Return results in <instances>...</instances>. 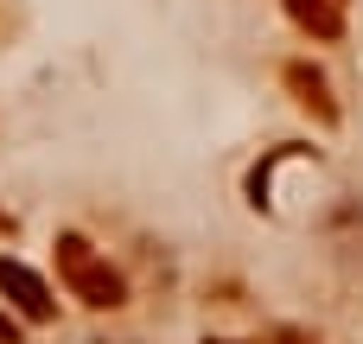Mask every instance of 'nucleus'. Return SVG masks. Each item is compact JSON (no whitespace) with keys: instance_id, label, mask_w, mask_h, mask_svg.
Listing matches in <instances>:
<instances>
[{"instance_id":"1","label":"nucleus","mask_w":363,"mask_h":344,"mask_svg":"<svg viewBox=\"0 0 363 344\" xmlns=\"http://www.w3.org/2000/svg\"><path fill=\"white\" fill-rule=\"evenodd\" d=\"M57 274H64V287L83 300V306H96V313H108V306H121L128 300V281L77 236V230H64L57 236Z\"/></svg>"},{"instance_id":"2","label":"nucleus","mask_w":363,"mask_h":344,"mask_svg":"<svg viewBox=\"0 0 363 344\" xmlns=\"http://www.w3.org/2000/svg\"><path fill=\"white\" fill-rule=\"evenodd\" d=\"M0 294H6V300L26 313L32 326H45V319L57 313V306H51V287H45V281H38L26 262H13V255H0Z\"/></svg>"},{"instance_id":"3","label":"nucleus","mask_w":363,"mask_h":344,"mask_svg":"<svg viewBox=\"0 0 363 344\" xmlns=\"http://www.w3.org/2000/svg\"><path fill=\"white\" fill-rule=\"evenodd\" d=\"M281 77H287V89H294V102H300V109H313L325 128L338 121V102H332V83H325V70H313V64H287Z\"/></svg>"},{"instance_id":"4","label":"nucleus","mask_w":363,"mask_h":344,"mask_svg":"<svg viewBox=\"0 0 363 344\" xmlns=\"http://www.w3.org/2000/svg\"><path fill=\"white\" fill-rule=\"evenodd\" d=\"M281 6L294 13L300 32H313V38H325V45L345 38V13H338V0H281Z\"/></svg>"},{"instance_id":"5","label":"nucleus","mask_w":363,"mask_h":344,"mask_svg":"<svg viewBox=\"0 0 363 344\" xmlns=\"http://www.w3.org/2000/svg\"><path fill=\"white\" fill-rule=\"evenodd\" d=\"M0 344H19V326L13 319H0Z\"/></svg>"},{"instance_id":"6","label":"nucleus","mask_w":363,"mask_h":344,"mask_svg":"<svg viewBox=\"0 0 363 344\" xmlns=\"http://www.w3.org/2000/svg\"><path fill=\"white\" fill-rule=\"evenodd\" d=\"M274 344H306V338L300 332H274Z\"/></svg>"},{"instance_id":"7","label":"nucleus","mask_w":363,"mask_h":344,"mask_svg":"<svg viewBox=\"0 0 363 344\" xmlns=\"http://www.w3.org/2000/svg\"><path fill=\"white\" fill-rule=\"evenodd\" d=\"M0 230H13V217H6V211H0Z\"/></svg>"},{"instance_id":"8","label":"nucleus","mask_w":363,"mask_h":344,"mask_svg":"<svg viewBox=\"0 0 363 344\" xmlns=\"http://www.w3.org/2000/svg\"><path fill=\"white\" fill-rule=\"evenodd\" d=\"M204 344H236V338H204Z\"/></svg>"}]
</instances>
